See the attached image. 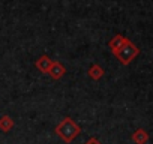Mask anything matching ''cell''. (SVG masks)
Wrapping results in <instances>:
<instances>
[{
  "label": "cell",
  "mask_w": 153,
  "mask_h": 144,
  "mask_svg": "<svg viewBox=\"0 0 153 144\" xmlns=\"http://www.w3.org/2000/svg\"><path fill=\"white\" fill-rule=\"evenodd\" d=\"M81 128L76 125L71 117H65L57 126H56V134L65 141V143H71L74 141L76 137L80 135Z\"/></svg>",
  "instance_id": "obj_1"
},
{
  "label": "cell",
  "mask_w": 153,
  "mask_h": 144,
  "mask_svg": "<svg viewBox=\"0 0 153 144\" xmlns=\"http://www.w3.org/2000/svg\"><path fill=\"white\" fill-rule=\"evenodd\" d=\"M138 53H140V50H138L137 45H134L129 39L125 42L123 47H120L119 50L113 51V54L119 59V62H120L122 65H129V63L138 56Z\"/></svg>",
  "instance_id": "obj_2"
},
{
  "label": "cell",
  "mask_w": 153,
  "mask_h": 144,
  "mask_svg": "<svg viewBox=\"0 0 153 144\" xmlns=\"http://www.w3.org/2000/svg\"><path fill=\"white\" fill-rule=\"evenodd\" d=\"M48 74H50L51 78L60 80V78L65 77V74H66V68H65L60 62H53V65H51V68H50V71H48Z\"/></svg>",
  "instance_id": "obj_3"
},
{
  "label": "cell",
  "mask_w": 153,
  "mask_h": 144,
  "mask_svg": "<svg viewBox=\"0 0 153 144\" xmlns=\"http://www.w3.org/2000/svg\"><path fill=\"white\" fill-rule=\"evenodd\" d=\"M53 62H54V60H51L48 56H41V57L36 60L35 66L42 72V74H48V71H50V68H51Z\"/></svg>",
  "instance_id": "obj_4"
},
{
  "label": "cell",
  "mask_w": 153,
  "mask_h": 144,
  "mask_svg": "<svg viewBox=\"0 0 153 144\" xmlns=\"http://www.w3.org/2000/svg\"><path fill=\"white\" fill-rule=\"evenodd\" d=\"M89 77H90L92 80H95V81L101 80V78L104 77V69H102V66H101V65H93V66H90V69H89Z\"/></svg>",
  "instance_id": "obj_5"
},
{
  "label": "cell",
  "mask_w": 153,
  "mask_h": 144,
  "mask_svg": "<svg viewBox=\"0 0 153 144\" xmlns=\"http://www.w3.org/2000/svg\"><path fill=\"white\" fill-rule=\"evenodd\" d=\"M132 141L137 143V144H146L149 141V134L144 131V129H138L134 132L132 135Z\"/></svg>",
  "instance_id": "obj_6"
},
{
  "label": "cell",
  "mask_w": 153,
  "mask_h": 144,
  "mask_svg": "<svg viewBox=\"0 0 153 144\" xmlns=\"http://www.w3.org/2000/svg\"><path fill=\"white\" fill-rule=\"evenodd\" d=\"M14 128V120L11 116H2L0 117V131H3V132H9L11 129Z\"/></svg>",
  "instance_id": "obj_7"
},
{
  "label": "cell",
  "mask_w": 153,
  "mask_h": 144,
  "mask_svg": "<svg viewBox=\"0 0 153 144\" xmlns=\"http://www.w3.org/2000/svg\"><path fill=\"white\" fill-rule=\"evenodd\" d=\"M126 41H128V39H126L125 36H122V35H116V36L108 42V45H110L111 51H116V50H119L120 47H123Z\"/></svg>",
  "instance_id": "obj_8"
},
{
  "label": "cell",
  "mask_w": 153,
  "mask_h": 144,
  "mask_svg": "<svg viewBox=\"0 0 153 144\" xmlns=\"http://www.w3.org/2000/svg\"><path fill=\"white\" fill-rule=\"evenodd\" d=\"M86 144H101V143H99V141H98L96 138H90V140H89V141H87Z\"/></svg>",
  "instance_id": "obj_9"
}]
</instances>
